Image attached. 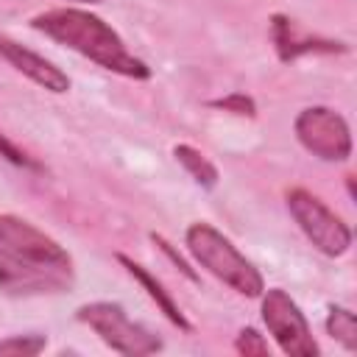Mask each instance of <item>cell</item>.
<instances>
[{
	"instance_id": "obj_17",
	"label": "cell",
	"mask_w": 357,
	"mask_h": 357,
	"mask_svg": "<svg viewBox=\"0 0 357 357\" xmlns=\"http://www.w3.org/2000/svg\"><path fill=\"white\" fill-rule=\"evenodd\" d=\"M151 240H153V243H156V245H159V248H162V251L170 257V262H173V265H176V268H178V271H181V273L190 279V282H198V273H195V268H192V265H190V262H187V259H184L178 251H173V245H170V243H167L162 234L151 231Z\"/></svg>"
},
{
	"instance_id": "obj_12",
	"label": "cell",
	"mask_w": 357,
	"mask_h": 357,
	"mask_svg": "<svg viewBox=\"0 0 357 357\" xmlns=\"http://www.w3.org/2000/svg\"><path fill=\"white\" fill-rule=\"evenodd\" d=\"M326 332L349 351L357 349V318L349 307H329L326 315Z\"/></svg>"
},
{
	"instance_id": "obj_10",
	"label": "cell",
	"mask_w": 357,
	"mask_h": 357,
	"mask_svg": "<svg viewBox=\"0 0 357 357\" xmlns=\"http://www.w3.org/2000/svg\"><path fill=\"white\" fill-rule=\"evenodd\" d=\"M117 262H120V265H126V271H128V273L142 284V290L153 298V304L159 307V312H162L173 326H178L181 332H190V329H192V324L187 321V315L181 312V307L176 304V298L165 290V284H162L159 279H153V273H148L139 262H134V259H131V257H126V254H117Z\"/></svg>"
},
{
	"instance_id": "obj_9",
	"label": "cell",
	"mask_w": 357,
	"mask_h": 357,
	"mask_svg": "<svg viewBox=\"0 0 357 357\" xmlns=\"http://www.w3.org/2000/svg\"><path fill=\"white\" fill-rule=\"evenodd\" d=\"M271 39L273 47L279 53L282 61H293L304 53H346L349 47L343 42H332V39H318V36H298L293 20H287L284 14H273L271 17Z\"/></svg>"
},
{
	"instance_id": "obj_16",
	"label": "cell",
	"mask_w": 357,
	"mask_h": 357,
	"mask_svg": "<svg viewBox=\"0 0 357 357\" xmlns=\"http://www.w3.org/2000/svg\"><path fill=\"white\" fill-rule=\"evenodd\" d=\"M0 156H3V159H8V162H11V165H17V167L42 170V165H39V162H33L22 148H17V145H14L8 137H3V134H0Z\"/></svg>"
},
{
	"instance_id": "obj_13",
	"label": "cell",
	"mask_w": 357,
	"mask_h": 357,
	"mask_svg": "<svg viewBox=\"0 0 357 357\" xmlns=\"http://www.w3.org/2000/svg\"><path fill=\"white\" fill-rule=\"evenodd\" d=\"M47 340L42 335H11L0 340V354H14V357H33L45 351Z\"/></svg>"
},
{
	"instance_id": "obj_11",
	"label": "cell",
	"mask_w": 357,
	"mask_h": 357,
	"mask_svg": "<svg viewBox=\"0 0 357 357\" xmlns=\"http://www.w3.org/2000/svg\"><path fill=\"white\" fill-rule=\"evenodd\" d=\"M173 156H176V162L192 176V181L195 184H201L204 190H212L215 184H218V178H220V173H218V167L198 151V148H192V145H187V142H181V145H176L173 148Z\"/></svg>"
},
{
	"instance_id": "obj_7",
	"label": "cell",
	"mask_w": 357,
	"mask_h": 357,
	"mask_svg": "<svg viewBox=\"0 0 357 357\" xmlns=\"http://www.w3.org/2000/svg\"><path fill=\"white\" fill-rule=\"evenodd\" d=\"M296 139L304 151L324 162H346L351 156V131L343 114L329 106H307L293 123Z\"/></svg>"
},
{
	"instance_id": "obj_1",
	"label": "cell",
	"mask_w": 357,
	"mask_h": 357,
	"mask_svg": "<svg viewBox=\"0 0 357 357\" xmlns=\"http://www.w3.org/2000/svg\"><path fill=\"white\" fill-rule=\"evenodd\" d=\"M75 268L64 245L20 215H0V290L50 296L73 287Z\"/></svg>"
},
{
	"instance_id": "obj_14",
	"label": "cell",
	"mask_w": 357,
	"mask_h": 357,
	"mask_svg": "<svg viewBox=\"0 0 357 357\" xmlns=\"http://www.w3.org/2000/svg\"><path fill=\"white\" fill-rule=\"evenodd\" d=\"M234 349H237L240 354H245V357H268V354H271L265 335H259L254 326H243V329L237 332Z\"/></svg>"
},
{
	"instance_id": "obj_8",
	"label": "cell",
	"mask_w": 357,
	"mask_h": 357,
	"mask_svg": "<svg viewBox=\"0 0 357 357\" xmlns=\"http://www.w3.org/2000/svg\"><path fill=\"white\" fill-rule=\"evenodd\" d=\"M0 56H3L17 73H22L25 78H31L33 84H39V86L47 89V92L61 95V92L70 89V78H67L64 70H59L53 61H47V59L39 56L36 50H31V47H25V45H20V42H14V39H8V36H0Z\"/></svg>"
},
{
	"instance_id": "obj_2",
	"label": "cell",
	"mask_w": 357,
	"mask_h": 357,
	"mask_svg": "<svg viewBox=\"0 0 357 357\" xmlns=\"http://www.w3.org/2000/svg\"><path fill=\"white\" fill-rule=\"evenodd\" d=\"M31 28L45 33L47 39L81 53L84 59L95 61L98 67L126 75V78H137L145 81L151 78V67L137 59L134 53H128L123 36L98 14L86 11V8H50L42 11L31 20Z\"/></svg>"
},
{
	"instance_id": "obj_3",
	"label": "cell",
	"mask_w": 357,
	"mask_h": 357,
	"mask_svg": "<svg viewBox=\"0 0 357 357\" xmlns=\"http://www.w3.org/2000/svg\"><path fill=\"white\" fill-rule=\"evenodd\" d=\"M184 243H187V251L192 254V259L204 271H209L215 279H220L226 287H231L234 293H240L245 298H259L262 296V290H265L262 273L215 226H209L204 220L192 223L184 234Z\"/></svg>"
},
{
	"instance_id": "obj_5",
	"label": "cell",
	"mask_w": 357,
	"mask_h": 357,
	"mask_svg": "<svg viewBox=\"0 0 357 357\" xmlns=\"http://www.w3.org/2000/svg\"><path fill=\"white\" fill-rule=\"evenodd\" d=\"M287 201V212L293 215V220L298 223V229L304 231V237L326 257H340L349 251L351 245V229L310 190L293 187L284 195Z\"/></svg>"
},
{
	"instance_id": "obj_15",
	"label": "cell",
	"mask_w": 357,
	"mask_h": 357,
	"mask_svg": "<svg viewBox=\"0 0 357 357\" xmlns=\"http://www.w3.org/2000/svg\"><path fill=\"white\" fill-rule=\"evenodd\" d=\"M212 109H223V112H231V114H243V117H254L257 114V103L251 95L245 92H231L226 98H218V100H209Z\"/></svg>"
},
{
	"instance_id": "obj_6",
	"label": "cell",
	"mask_w": 357,
	"mask_h": 357,
	"mask_svg": "<svg viewBox=\"0 0 357 357\" xmlns=\"http://www.w3.org/2000/svg\"><path fill=\"white\" fill-rule=\"evenodd\" d=\"M262 324L279 343V349L290 357H318L321 346L312 337V329L301 312V307L290 298L287 290L271 287L262 290Z\"/></svg>"
},
{
	"instance_id": "obj_4",
	"label": "cell",
	"mask_w": 357,
	"mask_h": 357,
	"mask_svg": "<svg viewBox=\"0 0 357 357\" xmlns=\"http://www.w3.org/2000/svg\"><path fill=\"white\" fill-rule=\"evenodd\" d=\"M75 318L86 324L112 351L128 354V357H145L162 351V337L142 326L139 321H131L128 312L117 301H89L75 310Z\"/></svg>"
}]
</instances>
